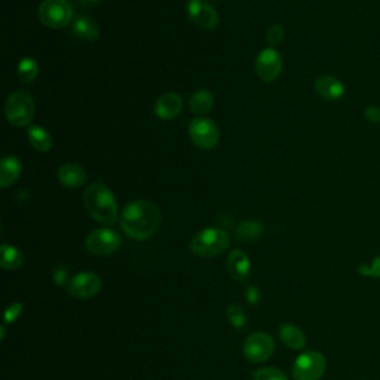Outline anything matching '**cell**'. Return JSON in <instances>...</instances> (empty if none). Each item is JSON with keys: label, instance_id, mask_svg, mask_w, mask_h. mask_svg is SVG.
Masks as SVG:
<instances>
[{"label": "cell", "instance_id": "obj_25", "mask_svg": "<svg viewBox=\"0 0 380 380\" xmlns=\"http://www.w3.org/2000/svg\"><path fill=\"white\" fill-rule=\"evenodd\" d=\"M228 318L230 321V324L235 327V328H244L245 324H247V315H245V311L240 306V305H230L228 308Z\"/></svg>", "mask_w": 380, "mask_h": 380}, {"label": "cell", "instance_id": "obj_23", "mask_svg": "<svg viewBox=\"0 0 380 380\" xmlns=\"http://www.w3.org/2000/svg\"><path fill=\"white\" fill-rule=\"evenodd\" d=\"M24 263L23 252L12 245L4 244L0 247V264L8 271H15V269L21 267Z\"/></svg>", "mask_w": 380, "mask_h": 380}, {"label": "cell", "instance_id": "obj_18", "mask_svg": "<svg viewBox=\"0 0 380 380\" xmlns=\"http://www.w3.org/2000/svg\"><path fill=\"white\" fill-rule=\"evenodd\" d=\"M21 174V162L15 156H5L0 162V186L4 189L12 186Z\"/></svg>", "mask_w": 380, "mask_h": 380}, {"label": "cell", "instance_id": "obj_8", "mask_svg": "<svg viewBox=\"0 0 380 380\" xmlns=\"http://www.w3.org/2000/svg\"><path fill=\"white\" fill-rule=\"evenodd\" d=\"M85 245L86 250L94 256H108L115 252L121 245V236L112 229H97L88 235Z\"/></svg>", "mask_w": 380, "mask_h": 380}, {"label": "cell", "instance_id": "obj_10", "mask_svg": "<svg viewBox=\"0 0 380 380\" xmlns=\"http://www.w3.org/2000/svg\"><path fill=\"white\" fill-rule=\"evenodd\" d=\"M284 60L275 48H266L256 58V73L264 82H274L279 77Z\"/></svg>", "mask_w": 380, "mask_h": 380}, {"label": "cell", "instance_id": "obj_1", "mask_svg": "<svg viewBox=\"0 0 380 380\" xmlns=\"http://www.w3.org/2000/svg\"><path fill=\"white\" fill-rule=\"evenodd\" d=\"M161 211L156 205L146 199L130 202L121 214V228L131 240L146 241L155 235L161 225Z\"/></svg>", "mask_w": 380, "mask_h": 380}, {"label": "cell", "instance_id": "obj_5", "mask_svg": "<svg viewBox=\"0 0 380 380\" xmlns=\"http://www.w3.org/2000/svg\"><path fill=\"white\" fill-rule=\"evenodd\" d=\"M38 15L40 23L50 28L67 27L73 21V9L69 0H43Z\"/></svg>", "mask_w": 380, "mask_h": 380}, {"label": "cell", "instance_id": "obj_17", "mask_svg": "<svg viewBox=\"0 0 380 380\" xmlns=\"http://www.w3.org/2000/svg\"><path fill=\"white\" fill-rule=\"evenodd\" d=\"M72 35L76 39L92 42L100 38V28L99 24L95 23L88 15H79L72 21Z\"/></svg>", "mask_w": 380, "mask_h": 380}, {"label": "cell", "instance_id": "obj_15", "mask_svg": "<svg viewBox=\"0 0 380 380\" xmlns=\"http://www.w3.org/2000/svg\"><path fill=\"white\" fill-rule=\"evenodd\" d=\"M226 267L235 281H247L251 274V262L241 250H233L229 252Z\"/></svg>", "mask_w": 380, "mask_h": 380}, {"label": "cell", "instance_id": "obj_31", "mask_svg": "<svg viewBox=\"0 0 380 380\" xmlns=\"http://www.w3.org/2000/svg\"><path fill=\"white\" fill-rule=\"evenodd\" d=\"M245 297L247 302L251 305H257L260 302V291L256 289L255 285H247L245 287Z\"/></svg>", "mask_w": 380, "mask_h": 380}, {"label": "cell", "instance_id": "obj_7", "mask_svg": "<svg viewBox=\"0 0 380 380\" xmlns=\"http://www.w3.org/2000/svg\"><path fill=\"white\" fill-rule=\"evenodd\" d=\"M327 367L325 357L320 352L309 351L300 355L293 364L294 380H320Z\"/></svg>", "mask_w": 380, "mask_h": 380}, {"label": "cell", "instance_id": "obj_21", "mask_svg": "<svg viewBox=\"0 0 380 380\" xmlns=\"http://www.w3.org/2000/svg\"><path fill=\"white\" fill-rule=\"evenodd\" d=\"M28 141L31 147L38 152H50L52 147V138L51 134L43 130L39 125H30L27 130Z\"/></svg>", "mask_w": 380, "mask_h": 380}, {"label": "cell", "instance_id": "obj_20", "mask_svg": "<svg viewBox=\"0 0 380 380\" xmlns=\"http://www.w3.org/2000/svg\"><path fill=\"white\" fill-rule=\"evenodd\" d=\"M213 106H214V95L208 89L196 91L189 101L190 112L196 116H203L205 113H208Z\"/></svg>", "mask_w": 380, "mask_h": 380}, {"label": "cell", "instance_id": "obj_14", "mask_svg": "<svg viewBox=\"0 0 380 380\" xmlns=\"http://www.w3.org/2000/svg\"><path fill=\"white\" fill-rule=\"evenodd\" d=\"M183 110V99L176 92H167L157 99L155 104V113L162 121L177 118Z\"/></svg>", "mask_w": 380, "mask_h": 380}, {"label": "cell", "instance_id": "obj_29", "mask_svg": "<svg viewBox=\"0 0 380 380\" xmlns=\"http://www.w3.org/2000/svg\"><path fill=\"white\" fill-rule=\"evenodd\" d=\"M358 271L361 275L366 276H374V278H380V256L376 257L371 263V266H366L362 264L358 267Z\"/></svg>", "mask_w": 380, "mask_h": 380}, {"label": "cell", "instance_id": "obj_24", "mask_svg": "<svg viewBox=\"0 0 380 380\" xmlns=\"http://www.w3.org/2000/svg\"><path fill=\"white\" fill-rule=\"evenodd\" d=\"M17 74L20 77V81L24 84H31L36 81V77L39 74V65L35 58L26 57L18 62Z\"/></svg>", "mask_w": 380, "mask_h": 380}, {"label": "cell", "instance_id": "obj_28", "mask_svg": "<svg viewBox=\"0 0 380 380\" xmlns=\"http://www.w3.org/2000/svg\"><path fill=\"white\" fill-rule=\"evenodd\" d=\"M54 281H55V284L58 285V287L67 289V285L70 282V276H69L66 266H62V264L57 266V269L54 271Z\"/></svg>", "mask_w": 380, "mask_h": 380}, {"label": "cell", "instance_id": "obj_32", "mask_svg": "<svg viewBox=\"0 0 380 380\" xmlns=\"http://www.w3.org/2000/svg\"><path fill=\"white\" fill-rule=\"evenodd\" d=\"M364 118H366L371 123L380 122V108L376 106H369L364 108Z\"/></svg>", "mask_w": 380, "mask_h": 380}, {"label": "cell", "instance_id": "obj_13", "mask_svg": "<svg viewBox=\"0 0 380 380\" xmlns=\"http://www.w3.org/2000/svg\"><path fill=\"white\" fill-rule=\"evenodd\" d=\"M315 92L325 101H337L345 95V85L336 76L323 74L313 84Z\"/></svg>", "mask_w": 380, "mask_h": 380}, {"label": "cell", "instance_id": "obj_2", "mask_svg": "<svg viewBox=\"0 0 380 380\" xmlns=\"http://www.w3.org/2000/svg\"><path fill=\"white\" fill-rule=\"evenodd\" d=\"M84 205L88 214L104 226H113L118 220V202L110 190L103 183L89 184L84 192Z\"/></svg>", "mask_w": 380, "mask_h": 380}, {"label": "cell", "instance_id": "obj_9", "mask_svg": "<svg viewBox=\"0 0 380 380\" xmlns=\"http://www.w3.org/2000/svg\"><path fill=\"white\" fill-rule=\"evenodd\" d=\"M275 351L274 339L266 332H255L244 342V355L250 362H264Z\"/></svg>", "mask_w": 380, "mask_h": 380}, {"label": "cell", "instance_id": "obj_26", "mask_svg": "<svg viewBox=\"0 0 380 380\" xmlns=\"http://www.w3.org/2000/svg\"><path fill=\"white\" fill-rule=\"evenodd\" d=\"M252 380H289V379L281 370L274 369V367H267V369H260L255 371V374H252Z\"/></svg>", "mask_w": 380, "mask_h": 380}, {"label": "cell", "instance_id": "obj_12", "mask_svg": "<svg viewBox=\"0 0 380 380\" xmlns=\"http://www.w3.org/2000/svg\"><path fill=\"white\" fill-rule=\"evenodd\" d=\"M187 15L198 27L203 30H214L218 26V13L205 0H189Z\"/></svg>", "mask_w": 380, "mask_h": 380}, {"label": "cell", "instance_id": "obj_33", "mask_svg": "<svg viewBox=\"0 0 380 380\" xmlns=\"http://www.w3.org/2000/svg\"><path fill=\"white\" fill-rule=\"evenodd\" d=\"M100 2H101V0H76V4L79 6L86 8V9H91L94 6H97Z\"/></svg>", "mask_w": 380, "mask_h": 380}, {"label": "cell", "instance_id": "obj_22", "mask_svg": "<svg viewBox=\"0 0 380 380\" xmlns=\"http://www.w3.org/2000/svg\"><path fill=\"white\" fill-rule=\"evenodd\" d=\"M263 233V225L256 220H245L241 225H238L235 230V238L241 242L257 241Z\"/></svg>", "mask_w": 380, "mask_h": 380}, {"label": "cell", "instance_id": "obj_4", "mask_svg": "<svg viewBox=\"0 0 380 380\" xmlns=\"http://www.w3.org/2000/svg\"><path fill=\"white\" fill-rule=\"evenodd\" d=\"M5 115L13 126H30L35 118V101L33 97L26 91H13L5 103Z\"/></svg>", "mask_w": 380, "mask_h": 380}, {"label": "cell", "instance_id": "obj_6", "mask_svg": "<svg viewBox=\"0 0 380 380\" xmlns=\"http://www.w3.org/2000/svg\"><path fill=\"white\" fill-rule=\"evenodd\" d=\"M189 135L194 145L202 150L214 149L220 141V130L217 123L210 119L198 116L189 125Z\"/></svg>", "mask_w": 380, "mask_h": 380}, {"label": "cell", "instance_id": "obj_3", "mask_svg": "<svg viewBox=\"0 0 380 380\" xmlns=\"http://www.w3.org/2000/svg\"><path fill=\"white\" fill-rule=\"evenodd\" d=\"M230 238L226 230L220 228H208L203 229L194 236L190 242V250L195 256L202 259H213L229 248Z\"/></svg>", "mask_w": 380, "mask_h": 380}, {"label": "cell", "instance_id": "obj_11", "mask_svg": "<svg viewBox=\"0 0 380 380\" xmlns=\"http://www.w3.org/2000/svg\"><path fill=\"white\" fill-rule=\"evenodd\" d=\"M66 290L76 298H92L101 290V278L94 272H79L70 278Z\"/></svg>", "mask_w": 380, "mask_h": 380}, {"label": "cell", "instance_id": "obj_16", "mask_svg": "<svg viewBox=\"0 0 380 380\" xmlns=\"http://www.w3.org/2000/svg\"><path fill=\"white\" fill-rule=\"evenodd\" d=\"M57 179L58 181L69 189H77L85 184L86 181V172L85 169L77 165V164H72L67 162L65 165H61L57 171Z\"/></svg>", "mask_w": 380, "mask_h": 380}, {"label": "cell", "instance_id": "obj_27", "mask_svg": "<svg viewBox=\"0 0 380 380\" xmlns=\"http://www.w3.org/2000/svg\"><path fill=\"white\" fill-rule=\"evenodd\" d=\"M284 27L279 26V24H274L267 28V33H266V40L267 43L271 45V48H275L278 46L282 40H284Z\"/></svg>", "mask_w": 380, "mask_h": 380}, {"label": "cell", "instance_id": "obj_19", "mask_svg": "<svg viewBox=\"0 0 380 380\" xmlns=\"http://www.w3.org/2000/svg\"><path fill=\"white\" fill-rule=\"evenodd\" d=\"M279 337L285 346H289L290 350L300 351L303 350L306 345V336L302 328H298L293 324H282L279 327Z\"/></svg>", "mask_w": 380, "mask_h": 380}, {"label": "cell", "instance_id": "obj_30", "mask_svg": "<svg viewBox=\"0 0 380 380\" xmlns=\"http://www.w3.org/2000/svg\"><path fill=\"white\" fill-rule=\"evenodd\" d=\"M23 313V305L21 303H13L11 306H8V309L5 311V324H11V323H15L18 318L20 315Z\"/></svg>", "mask_w": 380, "mask_h": 380}]
</instances>
